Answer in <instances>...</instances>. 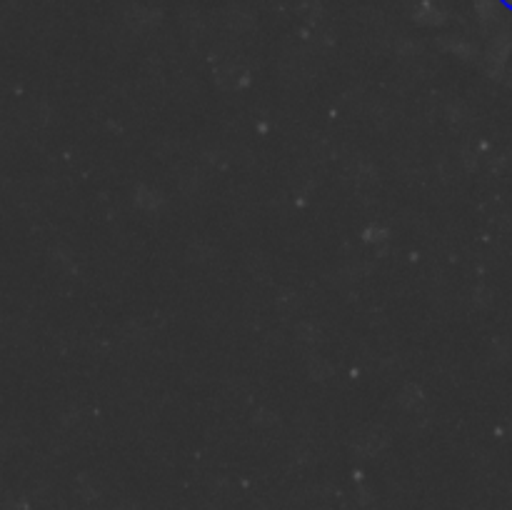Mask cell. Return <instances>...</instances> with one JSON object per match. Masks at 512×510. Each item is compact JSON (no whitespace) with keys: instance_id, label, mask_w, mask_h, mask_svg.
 <instances>
[{"instance_id":"6da1fadb","label":"cell","mask_w":512,"mask_h":510,"mask_svg":"<svg viewBox=\"0 0 512 510\" xmlns=\"http://www.w3.org/2000/svg\"><path fill=\"white\" fill-rule=\"evenodd\" d=\"M505 5H508V8H512V0H505Z\"/></svg>"}]
</instances>
